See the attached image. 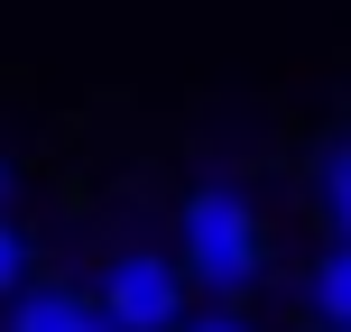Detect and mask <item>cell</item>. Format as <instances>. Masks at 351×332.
I'll return each instance as SVG.
<instances>
[{
    "label": "cell",
    "mask_w": 351,
    "mask_h": 332,
    "mask_svg": "<svg viewBox=\"0 0 351 332\" xmlns=\"http://www.w3.org/2000/svg\"><path fill=\"white\" fill-rule=\"evenodd\" d=\"M176 259H185L194 296L241 305L268 277V212L241 175H204V185L176 194Z\"/></svg>",
    "instance_id": "cell-1"
},
{
    "label": "cell",
    "mask_w": 351,
    "mask_h": 332,
    "mask_svg": "<svg viewBox=\"0 0 351 332\" xmlns=\"http://www.w3.org/2000/svg\"><path fill=\"white\" fill-rule=\"evenodd\" d=\"M93 305H102L121 332H185L194 323V277H185V259H176L167 240H111L102 259H93Z\"/></svg>",
    "instance_id": "cell-2"
},
{
    "label": "cell",
    "mask_w": 351,
    "mask_h": 332,
    "mask_svg": "<svg viewBox=\"0 0 351 332\" xmlns=\"http://www.w3.org/2000/svg\"><path fill=\"white\" fill-rule=\"evenodd\" d=\"M296 185H305V212H315L324 240H351V129H324V139L305 148Z\"/></svg>",
    "instance_id": "cell-3"
},
{
    "label": "cell",
    "mask_w": 351,
    "mask_h": 332,
    "mask_svg": "<svg viewBox=\"0 0 351 332\" xmlns=\"http://www.w3.org/2000/svg\"><path fill=\"white\" fill-rule=\"evenodd\" d=\"M0 332H121V323L93 305V286H74V277H37L28 296L0 314Z\"/></svg>",
    "instance_id": "cell-4"
},
{
    "label": "cell",
    "mask_w": 351,
    "mask_h": 332,
    "mask_svg": "<svg viewBox=\"0 0 351 332\" xmlns=\"http://www.w3.org/2000/svg\"><path fill=\"white\" fill-rule=\"evenodd\" d=\"M296 314L324 332H351V240H324L296 277Z\"/></svg>",
    "instance_id": "cell-5"
},
{
    "label": "cell",
    "mask_w": 351,
    "mask_h": 332,
    "mask_svg": "<svg viewBox=\"0 0 351 332\" xmlns=\"http://www.w3.org/2000/svg\"><path fill=\"white\" fill-rule=\"evenodd\" d=\"M37 286V249H28V231L10 222V212H0V314H10L19 296H28Z\"/></svg>",
    "instance_id": "cell-6"
},
{
    "label": "cell",
    "mask_w": 351,
    "mask_h": 332,
    "mask_svg": "<svg viewBox=\"0 0 351 332\" xmlns=\"http://www.w3.org/2000/svg\"><path fill=\"white\" fill-rule=\"evenodd\" d=\"M185 332H259V323H250V314H241V305H204V314H194Z\"/></svg>",
    "instance_id": "cell-7"
},
{
    "label": "cell",
    "mask_w": 351,
    "mask_h": 332,
    "mask_svg": "<svg viewBox=\"0 0 351 332\" xmlns=\"http://www.w3.org/2000/svg\"><path fill=\"white\" fill-rule=\"evenodd\" d=\"M10 194H19V157L0 148V212H10Z\"/></svg>",
    "instance_id": "cell-8"
},
{
    "label": "cell",
    "mask_w": 351,
    "mask_h": 332,
    "mask_svg": "<svg viewBox=\"0 0 351 332\" xmlns=\"http://www.w3.org/2000/svg\"><path fill=\"white\" fill-rule=\"evenodd\" d=\"M278 332H324V323H305V314H296V323H278Z\"/></svg>",
    "instance_id": "cell-9"
}]
</instances>
